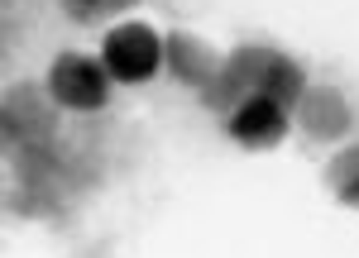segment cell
I'll list each match as a JSON object with an SVG mask.
<instances>
[{"label":"cell","instance_id":"obj_1","mask_svg":"<svg viewBox=\"0 0 359 258\" xmlns=\"http://www.w3.org/2000/svg\"><path fill=\"white\" fill-rule=\"evenodd\" d=\"M302 91H306L302 62H292L287 53H278V48H269V43H245V48L225 53L221 77L201 91V106H206V110H216L221 120H230L240 106L259 101V96L283 101V106L292 110Z\"/></svg>","mask_w":359,"mask_h":258},{"label":"cell","instance_id":"obj_2","mask_svg":"<svg viewBox=\"0 0 359 258\" xmlns=\"http://www.w3.org/2000/svg\"><path fill=\"white\" fill-rule=\"evenodd\" d=\"M111 72L101 57L86 53H57L48 67V96H53L62 110H101L111 101Z\"/></svg>","mask_w":359,"mask_h":258},{"label":"cell","instance_id":"obj_3","mask_svg":"<svg viewBox=\"0 0 359 258\" xmlns=\"http://www.w3.org/2000/svg\"><path fill=\"white\" fill-rule=\"evenodd\" d=\"M101 62L115 82H149L158 67H163V38L149 24H115L106 38H101Z\"/></svg>","mask_w":359,"mask_h":258},{"label":"cell","instance_id":"obj_4","mask_svg":"<svg viewBox=\"0 0 359 258\" xmlns=\"http://www.w3.org/2000/svg\"><path fill=\"white\" fill-rule=\"evenodd\" d=\"M292 124L311 143H340L355 124V110L335 86H306L297 96V106H292Z\"/></svg>","mask_w":359,"mask_h":258},{"label":"cell","instance_id":"obj_5","mask_svg":"<svg viewBox=\"0 0 359 258\" xmlns=\"http://www.w3.org/2000/svg\"><path fill=\"white\" fill-rule=\"evenodd\" d=\"M163 67L182 86L206 91V86L221 77L225 57H221V48H211L201 34H182V29H177V34H168V38H163Z\"/></svg>","mask_w":359,"mask_h":258},{"label":"cell","instance_id":"obj_6","mask_svg":"<svg viewBox=\"0 0 359 258\" xmlns=\"http://www.w3.org/2000/svg\"><path fill=\"white\" fill-rule=\"evenodd\" d=\"M287 129H292V110L283 101H269V96L240 106V110L225 120V134L240 143V148H278Z\"/></svg>","mask_w":359,"mask_h":258},{"label":"cell","instance_id":"obj_7","mask_svg":"<svg viewBox=\"0 0 359 258\" xmlns=\"http://www.w3.org/2000/svg\"><path fill=\"white\" fill-rule=\"evenodd\" d=\"M326 187L335 201H345L350 210H359V143H340L326 163Z\"/></svg>","mask_w":359,"mask_h":258},{"label":"cell","instance_id":"obj_8","mask_svg":"<svg viewBox=\"0 0 359 258\" xmlns=\"http://www.w3.org/2000/svg\"><path fill=\"white\" fill-rule=\"evenodd\" d=\"M115 5H130V0H72L77 20H96L101 10H115Z\"/></svg>","mask_w":359,"mask_h":258}]
</instances>
